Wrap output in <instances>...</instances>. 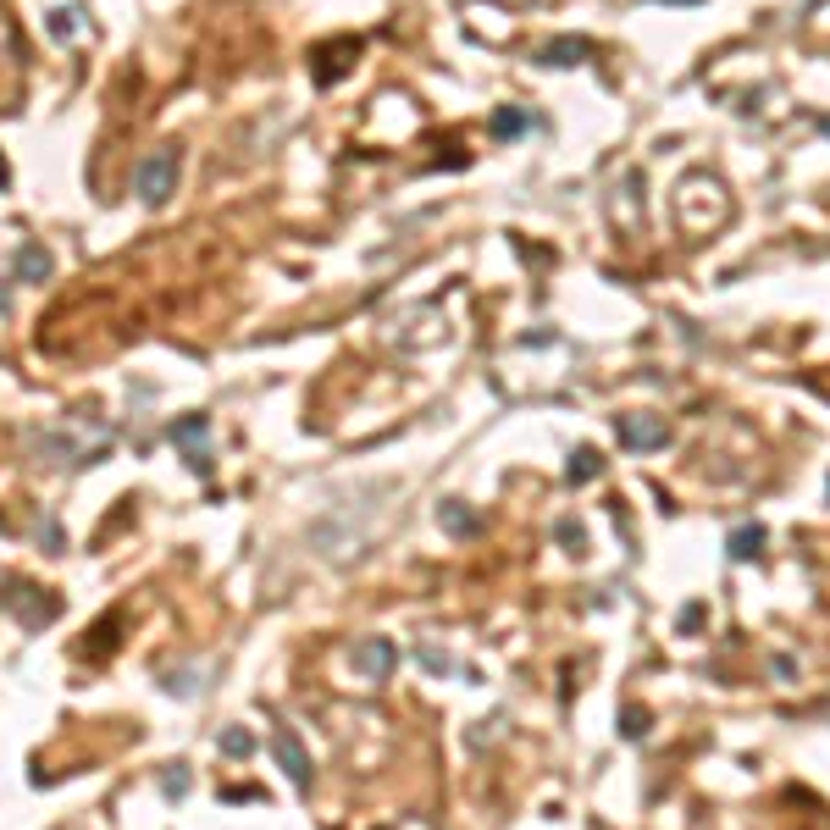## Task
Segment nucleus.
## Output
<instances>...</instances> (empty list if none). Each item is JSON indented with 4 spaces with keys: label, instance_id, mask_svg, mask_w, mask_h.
Masks as SVG:
<instances>
[{
    "label": "nucleus",
    "instance_id": "9",
    "mask_svg": "<svg viewBox=\"0 0 830 830\" xmlns=\"http://www.w3.org/2000/svg\"><path fill=\"white\" fill-rule=\"evenodd\" d=\"M50 277V255L39 244H23V255H17V283H45Z\"/></svg>",
    "mask_w": 830,
    "mask_h": 830
},
{
    "label": "nucleus",
    "instance_id": "7",
    "mask_svg": "<svg viewBox=\"0 0 830 830\" xmlns=\"http://www.w3.org/2000/svg\"><path fill=\"white\" fill-rule=\"evenodd\" d=\"M355 56H360V39H355V34L321 45V50H316V83H338V78L349 72V61H355Z\"/></svg>",
    "mask_w": 830,
    "mask_h": 830
},
{
    "label": "nucleus",
    "instance_id": "18",
    "mask_svg": "<svg viewBox=\"0 0 830 830\" xmlns=\"http://www.w3.org/2000/svg\"><path fill=\"white\" fill-rule=\"evenodd\" d=\"M72 17H78V12H56V17H50V34L67 39V34H72Z\"/></svg>",
    "mask_w": 830,
    "mask_h": 830
},
{
    "label": "nucleus",
    "instance_id": "2",
    "mask_svg": "<svg viewBox=\"0 0 830 830\" xmlns=\"http://www.w3.org/2000/svg\"><path fill=\"white\" fill-rule=\"evenodd\" d=\"M349 664H355L360 681H388L393 670H399V642L393 637H360L355 648H349Z\"/></svg>",
    "mask_w": 830,
    "mask_h": 830
},
{
    "label": "nucleus",
    "instance_id": "20",
    "mask_svg": "<svg viewBox=\"0 0 830 830\" xmlns=\"http://www.w3.org/2000/svg\"><path fill=\"white\" fill-rule=\"evenodd\" d=\"M819 128H825V133H830V117H819Z\"/></svg>",
    "mask_w": 830,
    "mask_h": 830
},
{
    "label": "nucleus",
    "instance_id": "1",
    "mask_svg": "<svg viewBox=\"0 0 830 830\" xmlns=\"http://www.w3.org/2000/svg\"><path fill=\"white\" fill-rule=\"evenodd\" d=\"M178 144H155L150 155H139V166H133V194H139L144 205H166L172 194H178Z\"/></svg>",
    "mask_w": 830,
    "mask_h": 830
},
{
    "label": "nucleus",
    "instance_id": "17",
    "mask_svg": "<svg viewBox=\"0 0 830 830\" xmlns=\"http://www.w3.org/2000/svg\"><path fill=\"white\" fill-rule=\"evenodd\" d=\"M161 792H166V797H183V792H189V775H183V764H178V775H166V781H161Z\"/></svg>",
    "mask_w": 830,
    "mask_h": 830
},
{
    "label": "nucleus",
    "instance_id": "3",
    "mask_svg": "<svg viewBox=\"0 0 830 830\" xmlns=\"http://www.w3.org/2000/svg\"><path fill=\"white\" fill-rule=\"evenodd\" d=\"M0 598H6V609H12V615L23 620L28 631H39L45 620H56V615H61V598H56V593L45 598L39 587H28V581H12V587H6Z\"/></svg>",
    "mask_w": 830,
    "mask_h": 830
},
{
    "label": "nucleus",
    "instance_id": "16",
    "mask_svg": "<svg viewBox=\"0 0 830 830\" xmlns=\"http://www.w3.org/2000/svg\"><path fill=\"white\" fill-rule=\"evenodd\" d=\"M559 543H565L570 554H581V548H587V537H581V526H576V521H559Z\"/></svg>",
    "mask_w": 830,
    "mask_h": 830
},
{
    "label": "nucleus",
    "instance_id": "6",
    "mask_svg": "<svg viewBox=\"0 0 830 830\" xmlns=\"http://www.w3.org/2000/svg\"><path fill=\"white\" fill-rule=\"evenodd\" d=\"M272 753H277V764H283L288 781H294L299 792H305V786H310V753L299 747V736L288 731V725H277V731H272Z\"/></svg>",
    "mask_w": 830,
    "mask_h": 830
},
{
    "label": "nucleus",
    "instance_id": "19",
    "mask_svg": "<svg viewBox=\"0 0 830 830\" xmlns=\"http://www.w3.org/2000/svg\"><path fill=\"white\" fill-rule=\"evenodd\" d=\"M6 178H12V172H6V155H0V189H6Z\"/></svg>",
    "mask_w": 830,
    "mask_h": 830
},
{
    "label": "nucleus",
    "instance_id": "10",
    "mask_svg": "<svg viewBox=\"0 0 830 830\" xmlns=\"http://www.w3.org/2000/svg\"><path fill=\"white\" fill-rule=\"evenodd\" d=\"M598 471H604L598 449H576V454H570V465H565V482H570V487H587Z\"/></svg>",
    "mask_w": 830,
    "mask_h": 830
},
{
    "label": "nucleus",
    "instance_id": "11",
    "mask_svg": "<svg viewBox=\"0 0 830 830\" xmlns=\"http://www.w3.org/2000/svg\"><path fill=\"white\" fill-rule=\"evenodd\" d=\"M764 548V526H736L731 532V559H759Z\"/></svg>",
    "mask_w": 830,
    "mask_h": 830
},
{
    "label": "nucleus",
    "instance_id": "15",
    "mask_svg": "<svg viewBox=\"0 0 830 830\" xmlns=\"http://www.w3.org/2000/svg\"><path fill=\"white\" fill-rule=\"evenodd\" d=\"M620 731H626L631 742H642V736H648V709H626L620 714Z\"/></svg>",
    "mask_w": 830,
    "mask_h": 830
},
{
    "label": "nucleus",
    "instance_id": "12",
    "mask_svg": "<svg viewBox=\"0 0 830 830\" xmlns=\"http://www.w3.org/2000/svg\"><path fill=\"white\" fill-rule=\"evenodd\" d=\"M438 521L449 526V532H460V537H465V532H471V526H476V515L465 510L460 498H449V504H443V510H438Z\"/></svg>",
    "mask_w": 830,
    "mask_h": 830
},
{
    "label": "nucleus",
    "instance_id": "4",
    "mask_svg": "<svg viewBox=\"0 0 830 830\" xmlns=\"http://www.w3.org/2000/svg\"><path fill=\"white\" fill-rule=\"evenodd\" d=\"M205 438H211V421H205V415H183L178 427H172V443L183 449V460H189L194 476H211V449H205Z\"/></svg>",
    "mask_w": 830,
    "mask_h": 830
},
{
    "label": "nucleus",
    "instance_id": "5",
    "mask_svg": "<svg viewBox=\"0 0 830 830\" xmlns=\"http://www.w3.org/2000/svg\"><path fill=\"white\" fill-rule=\"evenodd\" d=\"M615 438H620V449H664V443H670V427H664L659 415H620Z\"/></svg>",
    "mask_w": 830,
    "mask_h": 830
},
{
    "label": "nucleus",
    "instance_id": "13",
    "mask_svg": "<svg viewBox=\"0 0 830 830\" xmlns=\"http://www.w3.org/2000/svg\"><path fill=\"white\" fill-rule=\"evenodd\" d=\"M249 747H255V736H249L244 725H233V731H222V753H227V759H244Z\"/></svg>",
    "mask_w": 830,
    "mask_h": 830
},
{
    "label": "nucleus",
    "instance_id": "14",
    "mask_svg": "<svg viewBox=\"0 0 830 830\" xmlns=\"http://www.w3.org/2000/svg\"><path fill=\"white\" fill-rule=\"evenodd\" d=\"M526 122H532L526 111H498V117H493V133H498V139H510V133H521Z\"/></svg>",
    "mask_w": 830,
    "mask_h": 830
},
{
    "label": "nucleus",
    "instance_id": "8",
    "mask_svg": "<svg viewBox=\"0 0 830 830\" xmlns=\"http://www.w3.org/2000/svg\"><path fill=\"white\" fill-rule=\"evenodd\" d=\"M587 56H593V45H587V39H554V45L543 50L548 67H576V61H587Z\"/></svg>",
    "mask_w": 830,
    "mask_h": 830
}]
</instances>
